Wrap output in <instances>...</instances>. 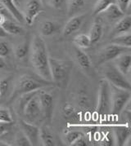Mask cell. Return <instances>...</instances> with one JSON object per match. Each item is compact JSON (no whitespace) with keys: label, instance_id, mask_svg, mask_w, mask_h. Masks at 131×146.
<instances>
[{"label":"cell","instance_id":"6da1fadb","mask_svg":"<svg viewBox=\"0 0 131 146\" xmlns=\"http://www.w3.org/2000/svg\"><path fill=\"white\" fill-rule=\"evenodd\" d=\"M30 62L37 75L52 82L47 46L40 36L35 35L33 38L30 45Z\"/></svg>","mask_w":131,"mask_h":146},{"label":"cell","instance_id":"7a4b0ae2","mask_svg":"<svg viewBox=\"0 0 131 146\" xmlns=\"http://www.w3.org/2000/svg\"><path fill=\"white\" fill-rule=\"evenodd\" d=\"M40 90L31 92L19 96V110L25 117L24 120L29 123H35L43 118L38 96Z\"/></svg>","mask_w":131,"mask_h":146},{"label":"cell","instance_id":"3957f363","mask_svg":"<svg viewBox=\"0 0 131 146\" xmlns=\"http://www.w3.org/2000/svg\"><path fill=\"white\" fill-rule=\"evenodd\" d=\"M53 84V82L44 80L39 76L35 77L30 74L22 75L19 78L17 83L12 92V96L9 98L8 102H12L17 97L24 94L40 90L42 88L51 86Z\"/></svg>","mask_w":131,"mask_h":146},{"label":"cell","instance_id":"277c9868","mask_svg":"<svg viewBox=\"0 0 131 146\" xmlns=\"http://www.w3.org/2000/svg\"><path fill=\"white\" fill-rule=\"evenodd\" d=\"M49 66L53 83L58 88H66L73 69V62L49 57Z\"/></svg>","mask_w":131,"mask_h":146},{"label":"cell","instance_id":"5b68a950","mask_svg":"<svg viewBox=\"0 0 131 146\" xmlns=\"http://www.w3.org/2000/svg\"><path fill=\"white\" fill-rule=\"evenodd\" d=\"M96 113L101 120H106L112 114L111 88L110 83L105 78L101 79L99 82Z\"/></svg>","mask_w":131,"mask_h":146},{"label":"cell","instance_id":"8992f818","mask_svg":"<svg viewBox=\"0 0 131 146\" xmlns=\"http://www.w3.org/2000/svg\"><path fill=\"white\" fill-rule=\"evenodd\" d=\"M111 99H112V114L113 116L119 115L130 103L131 97L130 91L115 87L110 84Z\"/></svg>","mask_w":131,"mask_h":146},{"label":"cell","instance_id":"52a82bcc","mask_svg":"<svg viewBox=\"0 0 131 146\" xmlns=\"http://www.w3.org/2000/svg\"><path fill=\"white\" fill-rule=\"evenodd\" d=\"M103 75L107 82L115 87L128 91L131 90L130 82L127 79L126 75L117 70L114 64H107L104 67Z\"/></svg>","mask_w":131,"mask_h":146},{"label":"cell","instance_id":"ba28073f","mask_svg":"<svg viewBox=\"0 0 131 146\" xmlns=\"http://www.w3.org/2000/svg\"><path fill=\"white\" fill-rule=\"evenodd\" d=\"M130 48L128 47H121L119 45H116L115 43L108 44L102 50L99 55H98V64H106L109 61L113 60L114 59L116 58L122 53L130 52Z\"/></svg>","mask_w":131,"mask_h":146},{"label":"cell","instance_id":"9c48e42d","mask_svg":"<svg viewBox=\"0 0 131 146\" xmlns=\"http://www.w3.org/2000/svg\"><path fill=\"white\" fill-rule=\"evenodd\" d=\"M39 100L41 109L42 117L46 122L50 123L53 115V108H54V99L53 96L48 92L44 91L39 92Z\"/></svg>","mask_w":131,"mask_h":146},{"label":"cell","instance_id":"30bf717a","mask_svg":"<svg viewBox=\"0 0 131 146\" xmlns=\"http://www.w3.org/2000/svg\"><path fill=\"white\" fill-rule=\"evenodd\" d=\"M21 131L30 141L31 145H37L39 142V127L34 123H29L24 119L19 120Z\"/></svg>","mask_w":131,"mask_h":146},{"label":"cell","instance_id":"8fae6325","mask_svg":"<svg viewBox=\"0 0 131 146\" xmlns=\"http://www.w3.org/2000/svg\"><path fill=\"white\" fill-rule=\"evenodd\" d=\"M43 12V6H42L40 0H28L24 9L25 23L28 25H31L34 23L36 17Z\"/></svg>","mask_w":131,"mask_h":146},{"label":"cell","instance_id":"7c38bea8","mask_svg":"<svg viewBox=\"0 0 131 146\" xmlns=\"http://www.w3.org/2000/svg\"><path fill=\"white\" fill-rule=\"evenodd\" d=\"M114 139L116 145L119 146L125 145V143L130 138L131 131L129 123L119 124L113 127Z\"/></svg>","mask_w":131,"mask_h":146},{"label":"cell","instance_id":"4fadbf2b","mask_svg":"<svg viewBox=\"0 0 131 146\" xmlns=\"http://www.w3.org/2000/svg\"><path fill=\"white\" fill-rule=\"evenodd\" d=\"M86 15L85 14H79L76 16L72 17L65 25L62 34L64 37H68L75 32L78 31L79 29L81 28L83 25L84 19H85Z\"/></svg>","mask_w":131,"mask_h":146},{"label":"cell","instance_id":"5bb4252c","mask_svg":"<svg viewBox=\"0 0 131 146\" xmlns=\"http://www.w3.org/2000/svg\"><path fill=\"white\" fill-rule=\"evenodd\" d=\"M114 65L123 74L127 75L130 73L131 66V55L129 52L120 54L113 60Z\"/></svg>","mask_w":131,"mask_h":146},{"label":"cell","instance_id":"9a60e30c","mask_svg":"<svg viewBox=\"0 0 131 146\" xmlns=\"http://www.w3.org/2000/svg\"><path fill=\"white\" fill-rule=\"evenodd\" d=\"M131 29V17L130 16H124L121 17L114 25L111 36L113 38L115 36L129 33Z\"/></svg>","mask_w":131,"mask_h":146},{"label":"cell","instance_id":"2e32d148","mask_svg":"<svg viewBox=\"0 0 131 146\" xmlns=\"http://www.w3.org/2000/svg\"><path fill=\"white\" fill-rule=\"evenodd\" d=\"M103 35V24L101 18H96L90 30V36L93 44H95L102 38Z\"/></svg>","mask_w":131,"mask_h":146},{"label":"cell","instance_id":"e0dca14e","mask_svg":"<svg viewBox=\"0 0 131 146\" xmlns=\"http://www.w3.org/2000/svg\"><path fill=\"white\" fill-rule=\"evenodd\" d=\"M0 4L6 8L7 12L12 15V17H14L17 21L21 23L25 22L23 14L17 7L16 4L14 3V0H0Z\"/></svg>","mask_w":131,"mask_h":146},{"label":"cell","instance_id":"ac0fdd59","mask_svg":"<svg viewBox=\"0 0 131 146\" xmlns=\"http://www.w3.org/2000/svg\"><path fill=\"white\" fill-rule=\"evenodd\" d=\"M76 57L77 60V62L80 67L85 72H90L93 69L92 62L90 56L87 55V53L83 52L80 48L76 49Z\"/></svg>","mask_w":131,"mask_h":146},{"label":"cell","instance_id":"d6986e66","mask_svg":"<svg viewBox=\"0 0 131 146\" xmlns=\"http://www.w3.org/2000/svg\"><path fill=\"white\" fill-rule=\"evenodd\" d=\"M101 14H103L107 17V19H108L111 21H118L125 16V12L121 11V9L117 6L116 3L110 5L102 12Z\"/></svg>","mask_w":131,"mask_h":146},{"label":"cell","instance_id":"ffe728a7","mask_svg":"<svg viewBox=\"0 0 131 146\" xmlns=\"http://www.w3.org/2000/svg\"><path fill=\"white\" fill-rule=\"evenodd\" d=\"M3 29L6 31L8 35H25V29L19 25L18 24L12 21L9 19H7L1 25Z\"/></svg>","mask_w":131,"mask_h":146},{"label":"cell","instance_id":"44dd1931","mask_svg":"<svg viewBox=\"0 0 131 146\" xmlns=\"http://www.w3.org/2000/svg\"><path fill=\"white\" fill-rule=\"evenodd\" d=\"M39 140H41L43 145H55L53 134L47 126H43L39 128Z\"/></svg>","mask_w":131,"mask_h":146},{"label":"cell","instance_id":"7402d4cb","mask_svg":"<svg viewBox=\"0 0 131 146\" xmlns=\"http://www.w3.org/2000/svg\"><path fill=\"white\" fill-rule=\"evenodd\" d=\"M74 43L78 48L86 49L93 46L90 36L84 34H80L74 38Z\"/></svg>","mask_w":131,"mask_h":146},{"label":"cell","instance_id":"603a6c76","mask_svg":"<svg viewBox=\"0 0 131 146\" xmlns=\"http://www.w3.org/2000/svg\"><path fill=\"white\" fill-rule=\"evenodd\" d=\"M112 43H115L116 45H119L121 47H128L130 48L131 47V35L130 32L129 33H125V34H122V35H117L112 38Z\"/></svg>","mask_w":131,"mask_h":146},{"label":"cell","instance_id":"cb8c5ba5","mask_svg":"<svg viewBox=\"0 0 131 146\" xmlns=\"http://www.w3.org/2000/svg\"><path fill=\"white\" fill-rule=\"evenodd\" d=\"M30 43L28 41H25L18 44L14 49V54L17 59L25 58L30 52Z\"/></svg>","mask_w":131,"mask_h":146},{"label":"cell","instance_id":"d4e9b609","mask_svg":"<svg viewBox=\"0 0 131 146\" xmlns=\"http://www.w3.org/2000/svg\"><path fill=\"white\" fill-rule=\"evenodd\" d=\"M116 3V0H98L94 7V15L98 16L101 14L107 7Z\"/></svg>","mask_w":131,"mask_h":146},{"label":"cell","instance_id":"484cf974","mask_svg":"<svg viewBox=\"0 0 131 146\" xmlns=\"http://www.w3.org/2000/svg\"><path fill=\"white\" fill-rule=\"evenodd\" d=\"M57 31V25L50 21H46L43 22L40 27V33L43 36H50V35H54Z\"/></svg>","mask_w":131,"mask_h":146},{"label":"cell","instance_id":"4316f807","mask_svg":"<svg viewBox=\"0 0 131 146\" xmlns=\"http://www.w3.org/2000/svg\"><path fill=\"white\" fill-rule=\"evenodd\" d=\"M85 3V0H67V12L71 15L80 10Z\"/></svg>","mask_w":131,"mask_h":146},{"label":"cell","instance_id":"83f0119b","mask_svg":"<svg viewBox=\"0 0 131 146\" xmlns=\"http://www.w3.org/2000/svg\"><path fill=\"white\" fill-rule=\"evenodd\" d=\"M13 122L10 110L5 107H0V123H12Z\"/></svg>","mask_w":131,"mask_h":146},{"label":"cell","instance_id":"f1b7e54d","mask_svg":"<svg viewBox=\"0 0 131 146\" xmlns=\"http://www.w3.org/2000/svg\"><path fill=\"white\" fill-rule=\"evenodd\" d=\"M11 52V47L8 42L0 38V56L5 58L9 56Z\"/></svg>","mask_w":131,"mask_h":146},{"label":"cell","instance_id":"f546056e","mask_svg":"<svg viewBox=\"0 0 131 146\" xmlns=\"http://www.w3.org/2000/svg\"><path fill=\"white\" fill-rule=\"evenodd\" d=\"M82 133L81 132H80V131H68V132H66L65 135V140L66 142L68 144V145H72V144L76 141V140H77L78 138L80 136V135H82Z\"/></svg>","mask_w":131,"mask_h":146},{"label":"cell","instance_id":"4dcf8cb0","mask_svg":"<svg viewBox=\"0 0 131 146\" xmlns=\"http://www.w3.org/2000/svg\"><path fill=\"white\" fill-rule=\"evenodd\" d=\"M16 145H21V146H29L31 145L30 143V141L28 140V139L25 136V135L21 131L20 133H17L16 139L14 141Z\"/></svg>","mask_w":131,"mask_h":146},{"label":"cell","instance_id":"1f68e13d","mask_svg":"<svg viewBox=\"0 0 131 146\" xmlns=\"http://www.w3.org/2000/svg\"><path fill=\"white\" fill-rule=\"evenodd\" d=\"M14 127V123H0V137L8 134Z\"/></svg>","mask_w":131,"mask_h":146},{"label":"cell","instance_id":"d6a6232c","mask_svg":"<svg viewBox=\"0 0 131 146\" xmlns=\"http://www.w3.org/2000/svg\"><path fill=\"white\" fill-rule=\"evenodd\" d=\"M62 113H63V116L66 118H71V117L76 116V112L72 105H66L62 109Z\"/></svg>","mask_w":131,"mask_h":146},{"label":"cell","instance_id":"836d02e7","mask_svg":"<svg viewBox=\"0 0 131 146\" xmlns=\"http://www.w3.org/2000/svg\"><path fill=\"white\" fill-rule=\"evenodd\" d=\"M67 3V0H48L49 5L55 9H62Z\"/></svg>","mask_w":131,"mask_h":146},{"label":"cell","instance_id":"e575fe53","mask_svg":"<svg viewBox=\"0 0 131 146\" xmlns=\"http://www.w3.org/2000/svg\"><path fill=\"white\" fill-rule=\"evenodd\" d=\"M9 78H4L0 80V99L6 94L9 86Z\"/></svg>","mask_w":131,"mask_h":146},{"label":"cell","instance_id":"d590c367","mask_svg":"<svg viewBox=\"0 0 131 146\" xmlns=\"http://www.w3.org/2000/svg\"><path fill=\"white\" fill-rule=\"evenodd\" d=\"M116 3L121 9V11L125 12L127 11V9L129 8V7H130V0H116Z\"/></svg>","mask_w":131,"mask_h":146},{"label":"cell","instance_id":"8d00e7d4","mask_svg":"<svg viewBox=\"0 0 131 146\" xmlns=\"http://www.w3.org/2000/svg\"><path fill=\"white\" fill-rule=\"evenodd\" d=\"M72 146H87L88 145V141L86 140L84 135H80L77 140H76V141L72 145Z\"/></svg>","mask_w":131,"mask_h":146},{"label":"cell","instance_id":"74e56055","mask_svg":"<svg viewBox=\"0 0 131 146\" xmlns=\"http://www.w3.org/2000/svg\"><path fill=\"white\" fill-rule=\"evenodd\" d=\"M102 143L103 145H112V137L110 136V134H107L103 136V139L102 140Z\"/></svg>","mask_w":131,"mask_h":146},{"label":"cell","instance_id":"f35d334b","mask_svg":"<svg viewBox=\"0 0 131 146\" xmlns=\"http://www.w3.org/2000/svg\"><path fill=\"white\" fill-rule=\"evenodd\" d=\"M7 36H8V34L0 25V38H7Z\"/></svg>","mask_w":131,"mask_h":146},{"label":"cell","instance_id":"ab89813d","mask_svg":"<svg viewBox=\"0 0 131 146\" xmlns=\"http://www.w3.org/2000/svg\"><path fill=\"white\" fill-rule=\"evenodd\" d=\"M7 67V62L3 57L0 56V69H5Z\"/></svg>","mask_w":131,"mask_h":146},{"label":"cell","instance_id":"60d3db41","mask_svg":"<svg viewBox=\"0 0 131 146\" xmlns=\"http://www.w3.org/2000/svg\"><path fill=\"white\" fill-rule=\"evenodd\" d=\"M0 145H7V144H3V142L0 141Z\"/></svg>","mask_w":131,"mask_h":146}]
</instances>
